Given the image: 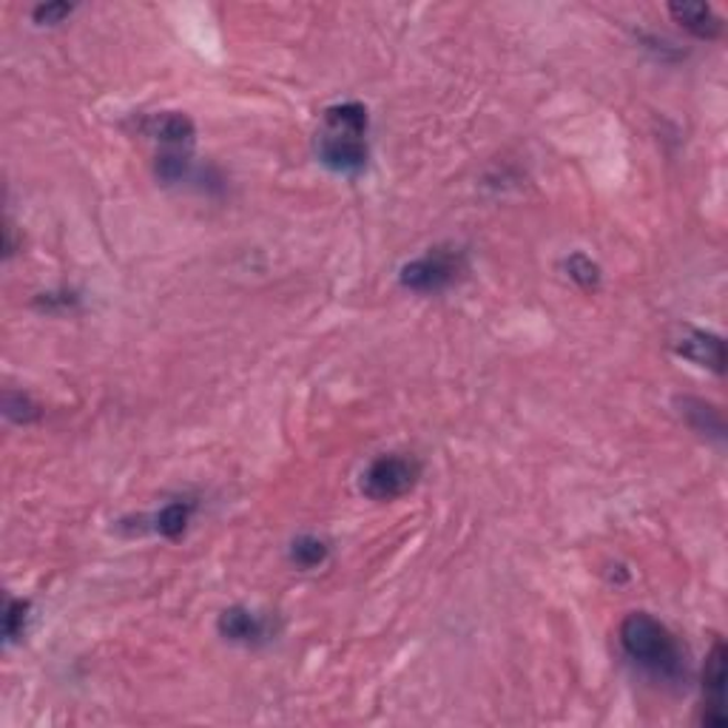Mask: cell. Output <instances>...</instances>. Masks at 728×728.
I'll return each instance as SVG.
<instances>
[{
  "mask_svg": "<svg viewBox=\"0 0 728 728\" xmlns=\"http://www.w3.org/2000/svg\"><path fill=\"white\" fill-rule=\"evenodd\" d=\"M71 14V7L69 3H46V7H37L35 9V21L43 23V26H55V23H60L63 18H69Z\"/></svg>",
  "mask_w": 728,
  "mask_h": 728,
  "instance_id": "15",
  "label": "cell"
},
{
  "mask_svg": "<svg viewBox=\"0 0 728 728\" xmlns=\"http://www.w3.org/2000/svg\"><path fill=\"white\" fill-rule=\"evenodd\" d=\"M319 163L330 172L353 177L367 165V109L362 103H337L324 109L322 129L317 134Z\"/></svg>",
  "mask_w": 728,
  "mask_h": 728,
  "instance_id": "1",
  "label": "cell"
},
{
  "mask_svg": "<svg viewBox=\"0 0 728 728\" xmlns=\"http://www.w3.org/2000/svg\"><path fill=\"white\" fill-rule=\"evenodd\" d=\"M328 555L330 547L317 536H302L290 543V564H296L299 570H317L328 561Z\"/></svg>",
  "mask_w": 728,
  "mask_h": 728,
  "instance_id": "10",
  "label": "cell"
},
{
  "mask_svg": "<svg viewBox=\"0 0 728 728\" xmlns=\"http://www.w3.org/2000/svg\"><path fill=\"white\" fill-rule=\"evenodd\" d=\"M145 134L163 143L168 152L188 154L194 143V123L179 111H163L145 120Z\"/></svg>",
  "mask_w": 728,
  "mask_h": 728,
  "instance_id": "8",
  "label": "cell"
},
{
  "mask_svg": "<svg viewBox=\"0 0 728 728\" xmlns=\"http://www.w3.org/2000/svg\"><path fill=\"white\" fill-rule=\"evenodd\" d=\"M421 478V461L407 453H385L373 459L362 473V493L371 501H396L410 493Z\"/></svg>",
  "mask_w": 728,
  "mask_h": 728,
  "instance_id": "3",
  "label": "cell"
},
{
  "mask_svg": "<svg viewBox=\"0 0 728 728\" xmlns=\"http://www.w3.org/2000/svg\"><path fill=\"white\" fill-rule=\"evenodd\" d=\"M669 14L692 35L706 37V41H715L723 32V18L708 3H672Z\"/></svg>",
  "mask_w": 728,
  "mask_h": 728,
  "instance_id": "9",
  "label": "cell"
},
{
  "mask_svg": "<svg viewBox=\"0 0 728 728\" xmlns=\"http://www.w3.org/2000/svg\"><path fill=\"white\" fill-rule=\"evenodd\" d=\"M467 274V256L459 247H430L424 256L407 262L399 279L416 294H441Z\"/></svg>",
  "mask_w": 728,
  "mask_h": 728,
  "instance_id": "4",
  "label": "cell"
},
{
  "mask_svg": "<svg viewBox=\"0 0 728 728\" xmlns=\"http://www.w3.org/2000/svg\"><path fill=\"white\" fill-rule=\"evenodd\" d=\"M191 512H194V504H188V501L165 504V507L157 512V518H154V523H157V532L165 538H179L183 532H186L188 521H191Z\"/></svg>",
  "mask_w": 728,
  "mask_h": 728,
  "instance_id": "11",
  "label": "cell"
},
{
  "mask_svg": "<svg viewBox=\"0 0 728 728\" xmlns=\"http://www.w3.org/2000/svg\"><path fill=\"white\" fill-rule=\"evenodd\" d=\"M29 620V600H9L7 606V638L14 640L26 632Z\"/></svg>",
  "mask_w": 728,
  "mask_h": 728,
  "instance_id": "14",
  "label": "cell"
},
{
  "mask_svg": "<svg viewBox=\"0 0 728 728\" xmlns=\"http://www.w3.org/2000/svg\"><path fill=\"white\" fill-rule=\"evenodd\" d=\"M620 647H624L626 658L635 660L640 669H647L654 677L681 681V674H686L681 643L649 611L626 615V620L620 624Z\"/></svg>",
  "mask_w": 728,
  "mask_h": 728,
  "instance_id": "2",
  "label": "cell"
},
{
  "mask_svg": "<svg viewBox=\"0 0 728 728\" xmlns=\"http://www.w3.org/2000/svg\"><path fill=\"white\" fill-rule=\"evenodd\" d=\"M566 271H570V279H575L581 288H598L600 268L586 254H572L566 260Z\"/></svg>",
  "mask_w": 728,
  "mask_h": 728,
  "instance_id": "13",
  "label": "cell"
},
{
  "mask_svg": "<svg viewBox=\"0 0 728 728\" xmlns=\"http://www.w3.org/2000/svg\"><path fill=\"white\" fill-rule=\"evenodd\" d=\"M672 348L681 353L688 362L708 367V371L723 373L726 371V348H723V339L717 333H708L701 328H681V333L674 337Z\"/></svg>",
  "mask_w": 728,
  "mask_h": 728,
  "instance_id": "6",
  "label": "cell"
},
{
  "mask_svg": "<svg viewBox=\"0 0 728 728\" xmlns=\"http://www.w3.org/2000/svg\"><path fill=\"white\" fill-rule=\"evenodd\" d=\"M683 407H686L683 412L688 416V421H692L701 433H712V435H720L723 439V419L715 407L706 405V401H697V399H683Z\"/></svg>",
  "mask_w": 728,
  "mask_h": 728,
  "instance_id": "12",
  "label": "cell"
},
{
  "mask_svg": "<svg viewBox=\"0 0 728 728\" xmlns=\"http://www.w3.org/2000/svg\"><path fill=\"white\" fill-rule=\"evenodd\" d=\"M726 647L715 640L703 666V726H726Z\"/></svg>",
  "mask_w": 728,
  "mask_h": 728,
  "instance_id": "5",
  "label": "cell"
},
{
  "mask_svg": "<svg viewBox=\"0 0 728 728\" xmlns=\"http://www.w3.org/2000/svg\"><path fill=\"white\" fill-rule=\"evenodd\" d=\"M217 629L225 640L231 643H242V647H251V643H262V640L271 638V624L268 618L256 615L254 609L247 606H231L220 615L217 620Z\"/></svg>",
  "mask_w": 728,
  "mask_h": 728,
  "instance_id": "7",
  "label": "cell"
}]
</instances>
